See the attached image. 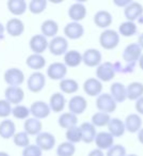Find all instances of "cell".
I'll list each match as a JSON object with an SVG mask.
<instances>
[{
    "instance_id": "6da1fadb",
    "label": "cell",
    "mask_w": 143,
    "mask_h": 156,
    "mask_svg": "<svg viewBox=\"0 0 143 156\" xmlns=\"http://www.w3.org/2000/svg\"><path fill=\"white\" fill-rule=\"evenodd\" d=\"M120 43V34L112 29H106L99 35V44L104 49H114Z\"/></svg>"
},
{
    "instance_id": "7a4b0ae2",
    "label": "cell",
    "mask_w": 143,
    "mask_h": 156,
    "mask_svg": "<svg viewBox=\"0 0 143 156\" xmlns=\"http://www.w3.org/2000/svg\"><path fill=\"white\" fill-rule=\"evenodd\" d=\"M3 79L8 87H20L25 81V74L18 67H10L3 74Z\"/></svg>"
},
{
    "instance_id": "3957f363",
    "label": "cell",
    "mask_w": 143,
    "mask_h": 156,
    "mask_svg": "<svg viewBox=\"0 0 143 156\" xmlns=\"http://www.w3.org/2000/svg\"><path fill=\"white\" fill-rule=\"evenodd\" d=\"M96 107L100 112L112 113L117 109V102L108 93H102L96 98Z\"/></svg>"
},
{
    "instance_id": "277c9868",
    "label": "cell",
    "mask_w": 143,
    "mask_h": 156,
    "mask_svg": "<svg viewBox=\"0 0 143 156\" xmlns=\"http://www.w3.org/2000/svg\"><path fill=\"white\" fill-rule=\"evenodd\" d=\"M48 49H49L50 54L54 56H62L65 55L68 49V42L64 37L61 35H57V37H52V40L48 44Z\"/></svg>"
},
{
    "instance_id": "5b68a950",
    "label": "cell",
    "mask_w": 143,
    "mask_h": 156,
    "mask_svg": "<svg viewBox=\"0 0 143 156\" xmlns=\"http://www.w3.org/2000/svg\"><path fill=\"white\" fill-rule=\"evenodd\" d=\"M141 55H142V49L138 45V43H131L125 47L122 54V58L127 64L136 65V62L139 61Z\"/></svg>"
},
{
    "instance_id": "8992f818",
    "label": "cell",
    "mask_w": 143,
    "mask_h": 156,
    "mask_svg": "<svg viewBox=\"0 0 143 156\" xmlns=\"http://www.w3.org/2000/svg\"><path fill=\"white\" fill-rule=\"evenodd\" d=\"M46 85V77L42 72H34L29 76L27 80V86H28L29 91L33 93H39L44 89Z\"/></svg>"
},
{
    "instance_id": "52a82bcc",
    "label": "cell",
    "mask_w": 143,
    "mask_h": 156,
    "mask_svg": "<svg viewBox=\"0 0 143 156\" xmlns=\"http://www.w3.org/2000/svg\"><path fill=\"white\" fill-rule=\"evenodd\" d=\"M115 76V69L113 63L102 62L96 69V77L99 81L108 83L112 80Z\"/></svg>"
},
{
    "instance_id": "ba28073f",
    "label": "cell",
    "mask_w": 143,
    "mask_h": 156,
    "mask_svg": "<svg viewBox=\"0 0 143 156\" xmlns=\"http://www.w3.org/2000/svg\"><path fill=\"white\" fill-rule=\"evenodd\" d=\"M30 110V115H32V118H35L37 120L46 119L47 117H49L50 112V107L44 101H37L34 102L29 108Z\"/></svg>"
},
{
    "instance_id": "9c48e42d",
    "label": "cell",
    "mask_w": 143,
    "mask_h": 156,
    "mask_svg": "<svg viewBox=\"0 0 143 156\" xmlns=\"http://www.w3.org/2000/svg\"><path fill=\"white\" fill-rule=\"evenodd\" d=\"M46 73L51 80H63L67 74V67L63 62H54L48 66Z\"/></svg>"
},
{
    "instance_id": "30bf717a",
    "label": "cell",
    "mask_w": 143,
    "mask_h": 156,
    "mask_svg": "<svg viewBox=\"0 0 143 156\" xmlns=\"http://www.w3.org/2000/svg\"><path fill=\"white\" fill-rule=\"evenodd\" d=\"M35 144L42 151H50L56 145V138L52 134L48 132H42L35 138Z\"/></svg>"
},
{
    "instance_id": "8fae6325",
    "label": "cell",
    "mask_w": 143,
    "mask_h": 156,
    "mask_svg": "<svg viewBox=\"0 0 143 156\" xmlns=\"http://www.w3.org/2000/svg\"><path fill=\"white\" fill-rule=\"evenodd\" d=\"M25 98V92L20 87H8L5 90V100L11 105H19Z\"/></svg>"
},
{
    "instance_id": "7c38bea8",
    "label": "cell",
    "mask_w": 143,
    "mask_h": 156,
    "mask_svg": "<svg viewBox=\"0 0 143 156\" xmlns=\"http://www.w3.org/2000/svg\"><path fill=\"white\" fill-rule=\"evenodd\" d=\"M88 107V102L83 96L74 95L68 102V110L75 115H82Z\"/></svg>"
},
{
    "instance_id": "4fadbf2b",
    "label": "cell",
    "mask_w": 143,
    "mask_h": 156,
    "mask_svg": "<svg viewBox=\"0 0 143 156\" xmlns=\"http://www.w3.org/2000/svg\"><path fill=\"white\" fill-rule=\"evenodd\" d=\"M82 62L87 66L97 67L102 63V54L96 48H89L82 55Z\"/></svg>"
},
{
    "instance_id": "5bb4252c",
    "label": "cell",
    "mask_w": 143,
    "mask_h": 156,
    "mask_svg": "<svg viewBox=\"0 0 143 156\" xmlns=\"http://www.w3.org/2000/svg\"><path fill=\"white\" fill-rule=\"evenodd\" d=\"M48 42L47 37H45L42 34H35L30 39L29 42V46L30 49L33 51V54L42 55L46 49L48 48Z\"/></svg>"
},
{
    "instance_id": "9a60e30c",
    "label": "cell",
    "mask_w": 143,
    "mask_h": 156,
    "mask_svg": "<svg viewBox=\"0 0 143 156\" xmlns=\"http://www.w3.org/2000/svg\"><path fill=\"white\" fill-rule=\"evenodd\" d=\"M5 28V31L8 32V34H10L11 37H20V35L24 33L25 24L19 18L13 17L8 20Z\"/></svg>"
},
{
    "instance_id": "2e32d148",
    "label": "cell",
    "mask_w": 143,
    "mask_h": 156,
    "mask_svg": "<svg viewBox=\"0 0 143 156\" xmlns=\"http://www.w3.org/2000/svg\"><path fill=\"white\" fill-rule=\"evenodd\" d=\"M83 91L89 96H96L97 98L103 91V83L97 78H88L83 83Z\"/></svg>"
},
{
    "instance_id": "e0dca14e",
    "label": "cell",
    "mask_w": 143,
    "mask_h": 156,
    "mask_svg": "<svg viewBox=\"0 0 143 156\" xmlns=\"http://www.w3.org/2000/svg\"><path fill=\"white\" fill-rule=\"evenodd\" d=\"M64 34L67 39L78 40L85 34V28L80 23L71 22L64 27Z\"/></svg>"
},
{
    "instance_id": "ac0fdd59",
    "label": "cell",
    "mask_w": 143,
    "mask_h": 156,
    "mask_svg": "<svg viewBox=\"0 0 143 156\" xmlns=\"http://www.w3.org/2000/svg\"><path fill=\"white\" fill-rule=\"evenodd\" d=\"M143 14V5L140 2L131 1L127 7L124 9V15L128 22H134L137 20Z\"/></svg>"
},
{
    "instance_id": "d6986e66",
    "label": "cell",
    "mask_w": 143,
    "mask_h": 156,
    "mask_svg": "<svg viewBox=\"0 0 143 156\" xmlns=\"http://www.w3.org/2000/svg\"><path fill=\"white\" fill-rule=\"evenodd\" d=\"M97 149L102 150H109L113 144H114V137L109 132H100L96 134V137L94 139Z\"/></svg>"
},
{
    "instance_id": "ffe728a7",
    "label": "cell",
    "mask_w": 143,
    "mask_h": 156,
    "mask_svg": "<svg viewBox=\"0 0 143 156\" xmlns=\"http://www.w3.org/2000/svg\"><path fill=\"white\" fill-rule=\"evenodd\" d=\"M68 16L72 22L79 23L80 20H85L87 16V8L81 2L73 3L68 9Z\"/></svg>"
},
{
    "instance_id": "44dd1931",
    "label": "cell",
    "mask_w": 143,
    "mask_h": 156,
    "mask_svg": "<svg viewBox=\"0 0 143 156\" xmlns=\"http://www.w3.org/2000/svg\"><path fill=\"white\" fill-rule=\"evenodd\" d=\"M124 124H125V129L134 134L138 133L142 128V119L138 113H130L126 117Z\"/></svg>"
},
{
    "instance_id": "7402d4cb",
    "label": "cell",
    "mask_w": 143,
    "mask_h": 156,
    "mask_svg": "<svg viewBox=\"0 0 143 156\" xmlns=\"http://www.w3.org/2000/svg\"><path fill=\"white\" fill-rule=\"evenodd\" d=\"M80 133H81V141L85 143H91L94 141L96 137V128L91 122H83L80 126Z\"/></svg>"
},
{
    "instance_id": "603a6c76",
    "label": "cell",
    "mask_w": 143,
    "mask_h": 156,
    "mask_svg": "<svg viewBox=\"0 0 143 156\" xmlns=\"http://www.w3.org/2000/svg\"><path fill=\"white\" fill-rule=\"evenodd\" d=\"M65 104H66V100H65V96L61 92H56L54 93L49 98V105L50 110L54 111V112H61V111L64 110Z\"/></svg>"
},
{
    "instance_id": "cb8c5ba5",
    "label": "cell",
    "mask_w": 143,
    "mask_h": 156,
    "mask_svg": "<svg viewBox=\"0 0 143 156\" xmlns=\"http://www.w3.org/2000/svg\"><path fill=\"white\" fill-rule=\"evenodd\" d=\"M42 127H43V124H42L41 120H37L32 117L25 120L24 128L25 132L29 136H37L40 133H42Z\"/></svg>"
},
{
    "instance_id": "d4e9b609",
    "label": "cell",
    "mask_w": 143,
    "mask_h": 156,
    "mask_svg": "<svg viewBox=\"0 0 143 156\" xmlns=\"http://www.w3.org/2000/svg\"><path fill=\"white\" fill-rule=\"evenodd\" d=\"M110 95L117 103H122L127 100L126 87L122 83H113L110 87Z\"/></svg>"
},
{
    "instance_id": "484cf974",
    "label": "cell",
    "mask_w": 143,
    "mask_h": 156,
    "mask_svg": "<svg viewBox=\"0 0 143 156\" xmlns=\"http://www.w3.org/2000/svg\"><path fill=\"white\" fill-rule=\"evenodd\" d=\"M16 134V125L14 121L9 119L2 120L0 122V137L3 139L13 138Z\"/></svg>"
},
{
    "instance_id": "4316f807",
    "label": "cell",
    "mask_w": 143,
    "mask_h": 156,
    "mask_svg": "<svg viewBox=\"0 0 143 156\" xmlns=\"http://www.w3.org/2000/svg\"><path fill=\"white\" fill-rule=\"evenodd\" d=\"M26 64L29 69H34L35 72H40L42 69H44L46 65V59L43 55L31 54L28 56L26 60Z\"/></svg>"
},
{
    "instance_id": "83f0119b",
    "label": "cell",
    "mask_w": 143,
    "mask_h": 156,
    "mask_svg": "<svg viewBox=\"0 0 143 156\" xmlns=\"http://www.w3.org/2000/svg\"><path fill=\"white\" fill-rule=\"evenodd\" d=\"M108 130L114 138H120L125 134V124L119 118H111L108 124Z\"/></svg>"
},
{
    "instance_id": "f1b7e54d",
    "label": "cell",
    "mask_w": 143,
    "mask_h": 156,
    "mask_svg": "<svg viewBox=\"0 0 143 156\" xmlns=\"http://www.w3.org/2000/svg\"><path fill=\"white\" fill-rule=\"evenodd\" d=\"M7 5L10 13L15 16L23 15L28 10V5L25 0H9Z\"/></svg>"
},
{
    "instance_id": "f546056e",
    "label": "cell",
    "mask_w": 143,
    "mask_h": 156,
    "mask_svg": "<svg viewBox=\"0 0 143 156\" xmlns=\"http://www.w3.org/2000/svg\"><path fill=\"white\" fill-rule=\"evenodd\" d=\"M42 35L45 37H54L59 32V25L54 20H46L41 26Z\"/></svg>"
},
{
    "instance_id": "4dcf8cb0",
    "label": "cell",
    "mask_w": 143,
    "mask_h": 156,
    "mask_svg": "<svg viewBox=\"0 0 143 156\" xmlns=\"http://www.w3.org/2000/svg\"><path fill=\"white\" fill-rule=\"evenodd\" d=\"M126 92H127V100L138 101L143 96V83L139 81L130 83L126 87Z\"/></svg>"
},
{
    "instance_id": "1f68e13d",
    "label": "cell",
    "mask_w": 143,
    "mask_h": 156,
    "mask_svg": "<svg viewBox=\"0 0 143 156\" xmlns=\"http://www.w3.org/2000/svg\"><path fill=\"white\" fill-rule=\"evenodd\" d=\"M94 24L98 28H108L112 24V15L108 11L100 10L94 15Z\"/></svg>"
},
{
    "instance_id": "d6a6232c",
    "label": "cell",
    "mask_w": 143,
    "mask_h": 156,
    "mask_svg": "<svg viewBox=\"0 0 143 156\" xmlns=\"http://www.w3.org/2000/svg\"><path fill=\"white\" fill-rule=\"evenodd\" d=\"M82 62V55L78 50H67L66 54L64 55V64L66 67H76L79 66Z\"/></svg>"
},
{
    "instance_id": "836d02e7",
    "label": "cell",
    "mask_w": 143,
    "mask_h": 156,
    "mask_svg": "<svg viewBox=\"0 0 143 156\" xmlns=\"http://www.w3.org/2000/svg\"><path fill=\"white\" fill-rule=\"evenodd\" d=\"M59 125L61 126L64 129H68L69 127H73V126H77L78 123V118L77 115H73L68 111V112H63L62 115L59 117Z\"/></svg>"
},
{
    "instance_id": "e575fe53",
    "label": "cell",
    "mask_w": 143,
    "mask_h": 156,
    "mask_svg": "<svg viewBox=\"0 0 143 156\" xmlns=\"http://www.w3.org/2000/svg\"><path fill=\"white\" fill-rule=\"evenodd\" d=\"M60 90L64 94H74L79 90V83L75 79L64 78L60 81Z\"/></svg>"
},
{
    "instance_id": "d590c367",
    "label": "cell",
    "mask_w": 143,
    "mask_h": 156,
    "mask_svg": "<svg viewBox=\"0 0 143 156\" xmlns=\"http://www.w3.org/2000/svg\"><path fill=\"white\" fill-rule=\"evenodd\" d=\"M138 31V27H137L136 23L134 22H123L119 27V34L123 35L125 37H130L134 35Z\"/></svg>"
},
{
    "instance_id": "8d00e7d4",
    "label": "cell",
    "mask_w": 143,
    "mask_h": 156,
    "mask_svg": "<svg viewBox=\"0 0 143 156\" xmlns=\"http://www.w3.org/2000/svg\"><path fill=\"white\" fill-rule=\"evenodd\" d=\"M110 120H111L110 115L97 111V112H95L92 115L91 123L93 124L95 127H104V126H108Z\"/></svg>"
},
{
    "instance_id": "74e56055",
    "label": "cell",
    "mask_w": 143,
    "mask_h": 156,
    "mask_svg": "<svg viewBox=\"0 0 143 156\" xmlns=\"http://www.w3.org/2000/svg\"><path fill=\"white\" fill-rule=\"evenodd\" d=\"M76 152V147L73 143L65 141L58 145L57 147V155L58 156H73Z\"/></svg>"
},
{
    "instance_id": "f35d334b",
    "label": "cell",
    "mask_w": 143,
    "mask_h": 156,
    "mask_svg": "<svg viewBox=\"0 0 143 156\" xmlns=\"http://www.w3.org/2000/svg\"><path fill=\"white\" fill-rule=\"evenodd\" d=\"M12 115L18 120H27L30 115V110L25 105H16L12 108Z\"/></svg>"
},
{
    "instance_id": "ab89813d",
    "label": "cell",
    "mask_w": 143,
    "mask_h": 156,
    "mask_svg": "<svg viewBox=\"0 0 143 156\" xmlns=\"http://www.w3.org/2000/svg\"><path fill=\"white\" fill-rule=\"evenodd\" d=\"M13 142L16 147L25 149V147L30 144V138H29V135L25 130L24 132H18L13 136Z\"/></svg>"
},
{
    "instance_id": "60d3db41",
    "label": "cell",
    "mask_w": 143,
    "mask_h": 156,
    "mask_svg": "<svg viewBox=\"0 0 143 156\" xmlns=\"http://www.w3.org/2000/svg\"><path fill=\"white\" fill-rule=\"evenodd\" d=\"M65 136L68 142L73 143H78L81 141V133H80V128L79 126H73V127H69L68 129H66L65 133Z\"/></svg>"
},
{
    "instance_id": "b9f144b4",
    "label": "cell",
    "mask_w": 143,
    "mask_h": 156,
    "mask_svg": "<svg viewBox=\"0 0 143 156\" xmlns=\"http://www.w3.org/2000/svg\"><path fill=\"white\" fill-rule=\"evenodd\" d=\"M47 7L46 0H31L28 5V10L32 14H41Z\"/></svg>"
},
{
    "instance_id": "7bdbcfd3",
    "label": "cell",
    "mask_w": 143,
    "mask_h": 156,
    "mask_svg": "<svg viewBox=\"0 0 143 156\" xmlns=\"http://www.w3.org/2000/svg\"><path fill=\"white\" fill-rule=\"evenodd\" d=\"M43 151L37 144H29L23 150L22 156H42Z\"/></svg>"
},
{
    "instance_id": "ee69618b",
    "label": "cell",
    "mask_w": 143,
    "mask_h": 156,
    "mask_svg": "<svg viewBox=\"0 0 143 156\" xmlns=\"http://www.w3.org/2000/svg\"><path fill=\"white\" fill-rule=\"evenodd\" d=\"M127 155V151H126L125 147L122 144H113L110 149L108 150L106 156H126Z\"/></svg>"
},
{
    "instance_id": "f6af8a7d",
    "label": "cell",
    "mask_w": 143,
    "mask_h": 156,
    "mask_svg": "<svg viewBox=\"0 0 143 156\" xmlns=\"http://www.w3.org/2000/svg\"><path fill=\"white\" fill-rule=\"evenodd\" d=\"M12 113V105L8 101L0 100V118H8Z\"/></svg>"
},
{
    "instance_id": "bcb514c9",
    "label": "cell",
    "mask_w": 143,
    "mask_h": 156,
    "mask_svg": "<svg viewBox=\"0 0 143 156\" xmlns=\"http://www.w3.org/2000/svg\"><path fill=\"white\" fill-rule=\"evenodd\" d=\"M136 110L138 111V115H143V96L140 98L138 101H136Z\"/></svg>"
},
{
    "instance_id": "7dc6e473",
    "label": "cell",
    "mask_w": 143,
    "mask_h": 156,
    "mask_svg": "<svg viewBox=\"0 0 143 156\" xmlns=\"http://www.w3.org/2000/svg\"><path fill=\"white\" fill-rule=\"evenodd\" d=\"M130 2L131 0H114V5L120 8H126Z\"/></svg>"
},
{
    "instance_id": "c3c4849f",
    "label": "cell",
    "mask_w": 143,
    "mask_h": 156,
    "mask_svg": "<svg viewBox=\"0 0 143 156\" xmlns=\"http://www.w3.org/2000/svg\"><path fill=\"white\" fill-rule=\"evenodd\" d=\"M88 156H105V154H104V152H103L102 150L94 149V150H92V151L90 152Z\"/></svg>"
},
{
    "instance_id": "681fc988",
    "label": "cell",
    "mask_w": 143,
    "mask_h": 156,
    "mask_svg": "<svg viewBox=\"0 0 143 156\" xmlns=\"http://www.w3.org/2000/svg\"><path fill=\"white\" fill-rule=\"evenodd\" d=\"M138 140H139V142L143 144V128H141L138 132Z\"/></svg>"
},
{
    "instance_id": "f907efd6",
    "label": "cell",
    "mask_w": 143,
    "mask_h": 156,
    "mask_svg": "<svg viewBox=\"0 0 143 156\" xmlns=\"http://www.w3.org/2000/svg\"><path fill=\"white\" fill-rule=\"evenodd\" d=\"M5 26H3L2 23H0V39H2V37H3V34H5Z\"/></svg>"
},
{
    "instance_id": "816d5d0a",
    "label": "cell",
    "mask_w": 143,
    "mask_h": 156,
    "mask_svg": "<svg viewBox=\"0 0 143 156\" xmlns=\"http://www.w3.org/2000/svg\"><path fill=\"white\" fill-rule=\"evenodd\" d=\"M138 45L141 47V49H143V33L139 35V37H138Z\"/></svg>"
},
{
    "instance_id": "f5cc1de1",
    "label": "cell",
    "mask_w": 143,
    "mask_h": 156,
    "mask_svg": "<svg viewBox=\"0 0 143 156\" xmlns=\"http://www.w3.org/2000/svg\"><path fill=\"white\" fill-rule=\"evenodd\" d=\"M138 62H139V66H140L141 69L143 71V54L141 55V57H140V59H139Z\"/></svg>"
},
{
    "instance_id": "db71d44e",
    "label": "cell",
    "mask_w": 143,
    "mask_h": 156,
    "mask_svg": "<svg viewBox=\"0 0 143 156\" xmlns=\"http://www.w3.org/2000/svg\"><path fill=\"white\" fill-rule=\"evenodd\" d=\"M0 156H10V155H9V153H7V152L0 151Z\"/></svg>"
},
{
    "instance_id": "11a10c76",
    "label": "cell",
    "mask_w": 143,
    "mask_h": 156,
    "mask_svg": "<svg viewBox=\"0 0 143 156\" xmlns=\"http://www.w3.org/2000/svg\"><path fill=\"white\" fill-rule=\"evenodd\" d=\"M126 156H138L137 154H128V155H126Z\"/></svg>"
}]
</instances>
